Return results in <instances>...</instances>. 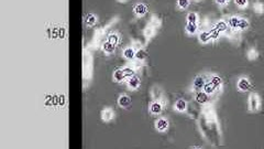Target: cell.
<instances>
[{"label": "cell", "mask_w": 264, "mask_h": 149, "mask_svg": "<svg viewBox=\"0 0 264 149\" xmlns=\"http://www.w3.org/2000/svg\"><path fill=\"white\" fill-rule=\"evenodd\" d=\"M215 88H216V87H215L211 83L205 84V86H204V91H205L207 94H211V93H214Z\"/></svg>", "instance_id": "d4e9b609"}, {"label": "cell", "mask_w": 264, "mask_h": 149, "mask_svg": "<svg viewBox=\"0 0 264 149\" xmlns=\"http://www.w3.org/2000/svg\"><path fill=\"white\" fill-rule=\"evenodd\" d=\"M125 78H127V76H125L123 70H117V71L113 73V78H115V81H117V82H122Z\"/></svg>", "instance_id": "8fae6325"}, {"label": "cell", "mask_w": 264, "mask_h": 149, "mask_svg": "<svg viewBox=\"0 0 264 149\" xmlns=\"http://www.w3.org/2000/svg\"><path fill=\"white\" fill-rule=\"evenodd\" d=\"M239 20H240V19L238 18V17H231V18L229 19V26H230L232 29H237Z\"/></svg>", "instance_id": "ffe728a7"}, {"label": "cell", "mask_w": 264, "mask_h": 149, "mask_svg": "<svg viewBox=\"0 0 264 149\" xmlns=\"http://www.w3.org/2000/svg\"><path fill=\"white\" fill-rule=\"evenodd\" d=\"M238 88L240 89L241 92H246L251 88V83L250 81L246 78H242L238 81Z\"/></svg>", "instance_id": "7a4b0ae2"}, {"label": "cell", "mask_w": 264, "mask_h": 149, "mask_svg": "<svg viewBox=\"0 0 264 149\" xmlns=\"http://www.w3.org/2000/svg\"><path fill=\"white\" fill-rule=\"evenodd\" d=\"M258 57H259V53L255 49H251V50L248 52V59H249L250 61H255V60L258 59Z\"/></svg>", "instance_id": "ac0fdd59"}, {"label": "cell", "mask_w": 264, "mask_h": 149, "mask_svg": "<svg viewBox=\"0 0 264 149\" xmlns=\"http://www.w3.org/2000/svg\"><path fill=\"white\" fill-rule=\"evenodd\" d=\"M187 108V103L184 99H178L175 103V109L178 112H185Z\"/></svg>", "instance_id": "30bf717a"}, {"label": "cell", "mask_w": 264, "mask_h": 149, "mask_svg": "<svg viewBox=\"0 0 264 149\" xmlns=\"http://www.w3.org/2000/svg\"><path fill=\"white\" fill-rule=\"evenodd\" d=\"M254 11L256 12V13H263L264 12V5L261 2H256L254 5Z\"/></svg>", "instance_id": "cb8c5ba5"}, {"label": "cell", "mask_w": 264, "mask_h": 149, "mask_svg": "<svg viewBox=\"0 0 264 149\" xmlns=\"http://www.w3.org/2000/svg\"><path fill=\"white\" fill-rule=\"evenodd\" d=\"M198 20V17L196 15L195 12H189L188 15H187V21L188 22H192V23H196Z\"/></svg>", "instance_id": "7402d4cb"}, {"label": "cell", "mask_w": 264, "mask_h": 149, "mask_svg": "<svg viewBox=\"0 0 264 149\" xmlns=\"http://www.w3.org/2000/svg\"><path fill=\"white\" fill-rule=\"evenodd\" d=\"M112 118V113L110 112V110H104L102 112V119L104 120H110V119Z\"/></svg>", "instance_id": "83f0119b"}, {"label": "cell", "mask_w": 264, "mask_h": 149, "mask_svg": "<svg viewBox=\"0 0 264 149\" xmlns=\"http://www.w3.org/2000/svg\"><path fill=\"white\" fill-rule=\"evenodd\" d=\"M236 5L240 8H246L248 6V0H236Z\"/></svg>", "instance_id": "f1b7e54d"}, {"label": "cell", "mask_w": 264, "mask_h": 149, "mask_svg": "<svg viewBox=\"0 0 264 149\" xmlns=\"http://www.w3.org/2000/svg\"><path fill=\"white\" fill-rule=\"evenodd\" d=\"M216 2L219 5V6H223L226 3L228 2V0H216Z\"/></svg>", "instance_id": "d6a6232c"}, {"label": "cell", "mask_w": 264, "mask_h": 149, "mask_svg": "<svg viewBox=\"0 0 264 149\" xmlns=\"http://www.w3.org/2000/svg\"><path fill=\"white\" fill-rule=\"evenodd\" d=\"M108 41H109L110 43H112L113 45H116L119 41V38L117 34H110V36H108Z\"/></svg>", "instance_id": "4316f807"}, {"label": "cell", "mask_w": 264, "mask_h": 149, "mask_svg": "<svg viewBox=\"0 0 264 149\" xmlns=\"http://www.w3.org/2000/svg\"><path fill=\"white\" fill-rule=\"evenodd\" d=\"M162 109H163V106H162V104H161L160 102H154V103L151 105V107H150L151 113L155 114V115H157V114H161Z\"/></svg>", "instance_id": "ba28073f"}, {"label": "cell", "mask_w": 264, "mask_h": 149, "mask_svg": "<svg viewBox=\"0 0 264 149\" xmlns=\"http://www.w3.org/2000/svg\"><path fill=\"white\" fill-rule=\"evenodd\" d=\"M249 108L251 112H258L260 108V97L258 94H251L249 99Z\"/></svg>", "instance_id": "6da1fadb"}, {"label": "cell", "mask_w": 264, "mask_h": 149, "mask_svg": "<svg viewBox=\"0 0 264 149\" xmlns=\"http://www.w3.org/2000/svg\"><path fill=\"white\" fill-rule=\"evenodd\" d=\"M135 57L139 60H144L146 57V52L143 49H140L135 52Z\"/></svg>", "instance_id": "603a6c76"}, {"label": "cell", "mask_w": 264, "mask_h": 149, "mask_svg": "<svg viewBox=\"0 0 264 149\" xmlns=\"http://www.w3.org/2000/svg\"><path fill=\"white\" fill-rule=\"evenodd\" d=\"M102 50H104L106 53H111V52H113V50H115V45H113L112 43H110L109 41H107V42H105L104 45H102Z\"/></svg>", "instance_id": "4fadbf2b"}, {"label": "cell", "mask_w": 264, "mask_h": 149, "mask_svg": "<svg viewBox=\"0 0 264 149\" xmlns=\"http://www.w3.org/2000/svg\"><path fill=\"white\" fill-rule=\"evenodd\" d=\"M123 55H125V57H127V59L131 60V59H133V57H135V52H134L133 49L128 48V49H125V50L123 51Z\"/></svg>", "instance_id": "2e32d148"}, {"label": "cell", "mask_w": 264, "mask_h": 149, "mask_svg": "<svg viewBox=\"0 0 264 149\" xmlns=\"http://www.w3.org/2000/svg\"><path fill=\"white\" fill-rule=\"evenodd\" d=\"M123 72H125V76H129V78H130V76H133V74H134V72L132 69H125L123 70Z\"/></svg>", "instance_id": "4dcf8cb0"}, {"label": "cell", "mask_w": 264, "mask_h": 149, "mask_svg": "<svg viewBox=\"0 0 264 149\" xmlns=\"http://www.w3.org/2000/svg\"><path fill=\"white\" fill-rule=\"evenodd\" d=\"M196 31H197V24L188 22L186 26V32L188 34H194V33H196Z\"/></svg>", "instance_id": "7c38bea8"}, {"label": "cell", "mask_w": 264, "mask_h": 149, "mask_svg": "<svg viewBox=\"0 0 264 149\" xmlns=\"http://www.w3.org/2000/svg\"><path fill=\"white\" fill-rule=\"evenodd\" d=\"M120 1H125V0H120Z\"/></svg>", "instance_id": "836d02e7"}, {"label": "cell", "mask_w": 264, "mask_h": 149, "mask_svg": "<svg viewBox=\"0 0 264 149\" xmlns=\"http://www.w3.org/2000/svg\"><path fill=\"white\" fill-rule=\"evenodd\" d=\"M208 99H209V97H208V94L207 93L204 91V92H198L197 94H196V101L198 102L199 104H206L208 102Z\"/></svg>", "instance_id": "277c9868"}, {"label": "cell", "mask_w": 264, "mask_h": 149, "mask_svg": "<svg viewBox=\"0 0 264 149\" xmlns=\"http://www.w3.org/2000/svg\"><path fill=\"white\" fill-rule=\"evenodd\" d=\"M210 83L217 88V87H219L220 85H221V78H220L219 76H217V75H214V76H211L210 78Z\"/></svg>", "instance_id": "d6986e66"}, {"label": "cell", "mask_w": 264, "mask_h": 149, "mask_svg": "<svg viewBox=\"0 0 264 149\" xmlns=\"http://www.w3.org/2000/svg\"><path fill=\"white\" fill-rule=\"evenodd\" d=\"M205 86V80L202 76H196V78L194 80V87L195 89H202V87Z\"/></svg>", "instance_id": "9c48e42d"}, {"label": "cell", "mask_w": 264, "mask_h": 149, "mask_svg": "<svg viewBox=\"0 0 264 149\" xmlns=\"http://www.w3.org/2000/svg\"><path fill=\"white\" fill-rule=\"evenodd\" d=\"M250 26V22L246 19H240L239 20V23H238V28L237 29H240V30H246L248 29Z\"/></svg>", "instance_id": "9a60e30c"}, {"label": "cell", "mask_w": 264, "mask_h": 149, "mask_svg": "<svg viewBox=\"0 0 264 149\" xmlns=\"http://www.w3.org/2000/svg\"><path fill=\"white\" fill-rule=\"evenodd\" d=\"M86 23L88 26H94L96 23V17L92 13H88L86 16Z\"/></svg>", "instance_id": "44dd1931"}, {"label": "cell", "mask_w": 264, "mask_h": 149, "mask_svg": "<svg viewBox=\"0 0 264 149\" xmlns=\"http://www.w3.org/2000/svg\"><path fill=\"white\" fill-rule=\"evenodd\" d=\"M210 39H211V36L209 32H202L199 34V41L202 42V43H206V42H208Z\"/></svg>", "instance_id": "e0dca14e"}, {"label": "cell", "mask_w": 264, "mask_h": 149, "mask_svg": "<svg viewBox=\"0 0 264 149\" xmlns=\"http://www.w3.org/2000/svg\"><path fill=\"white\" fill-rule=\"evenodd\" d=\"M210 36H211V39H216V38H218V36L220 34V32L218 31V30L214 29V30H211L210 32Z\"/></svg>", "instance_id": "f546056e"}, {"label": "cell", "mask_w": 264, "mask_h": 149, "mask_svg": "<svg viewBox=\"0 0 264 149\" xmlns=\"http://www.w3.org/2000/svg\"><path fill=\"white\" fill-rule=\"evenodd\" d=\"M177 6L181 9H186L189 6V0H177Z\"/></svg>", "instance_id": "484cf974"}, {"label": "cell", "mask_w": 264, "mask_h": 149, "mask_svg": "<svg viewBox=\"0 0 264 149\" xmlns=\"http://www.w3.org/2000/svg\"><path fill=\"white\" fill-rule=\"evenodd\" d=\"M146 36H153V29H152V27H150V28H148V29H146Z\"/></svg>", "instance_id": "1f68e13d"}, {"label": "cell", "mask_w": 264, "mask_h": 149, "mask_svg": "<svg viewBox=\"0 0 264 149\" xmlns=\"http://www.w3.org/2000/svg\"><path fill=\"white\" fill-rule=\"evenodd\" d=\"M140 84H141L140 83V80L137 76H130L129 80H128V85H129V87L131 89H137L140 86Z\"/></svg>", "instance_id": "5b68a950"}, {"label": "cell", "mask_w": 264, "mask_h": 149, "mask_svg": "<svg viewBox=\"0 0 264 149\" xmlns=\"http://www.w3.org/2000/svg\"><path fill=\"white\" fill-rule=\"evenodd\" d=\"M227 28H228V24L226 23L225 21H219V22H217L216 26H215V29L218 30L219 32H223V31H226Z\"/></svg>", "instance_id": "5bb4252c"}, {"label": "cell", "mask_w": 264, "mask_h": 149, "mask_svg": "<svg viewBox=\"0 0 264 149\" xmlns=\"http://www.w3.org/2000/svg\"><path fill=\"white\" fill-rule=\"evenodd\" d=\"M155 128L160 131H165L169 128V122L165 118H160L155 122Z\"/></svg>", "instance_id": "3957f363"}, {"label": "cell", "mask_w": 264, "mask_h": 149, "mask_svg": "<svg viewBox=\"0 0 264 149\" xmlns=\"http://www.w3.org/2000/svg\"><path fill=\"white\" fill-rule=\"evenodd\" d=\"M118 104L120 105L121 107H128V106H130L131 104L130 97L127 95H121L118 99Z\"/></svg>", "instance_id": "52a82bcc"}, {"label": "cell", "mask_w": 264, "mask_h": 149, "mask_svg": "<svg viewBox=\"0 0 264 149\" xmlns=\"http://www.w3.org/2000/svg\"><path fill=\"white\" fill-rule=\"evenodd\" d=\"M148 12V7L143 3H139L134 7V13L138 16H144Z\"/></svg>", "instance_id": "8992f818"}]
</instances>
